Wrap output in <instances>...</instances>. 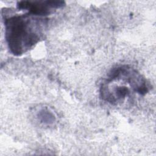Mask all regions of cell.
I'll use <instances>...</instances> for the list:
<instances>
[{"label":"cell","mask_w":156,"mask_h":156,"mask_svg":"<svg viewBox=\"0 0 156 156\" xmlns=\"http://www.w3.org/2000/svg\"><path fill=\"white\" fill-rule=\"evenodd\" d=\"M35 16L27 13L4 19L5 39L13 54H23L40 41L45 23Z\"/></svg>","instance_id":"obj_1"},{"label":"cell","mask_w":156,"mask_h":156,"mask_svg":"<svg viewBox=\"0 0 156 156\" xmlns=\"http://www.w3.org/2000/svg\"><path fill=\"white\" fill-rule=\"evenodd\" d=\"M65 5L63 1H20L17 4L18 9L28 10V13L34 16H46L53 12L52 10L59 9Z\"/></svg>","instance_id":"obj_2"}]
</instances>
